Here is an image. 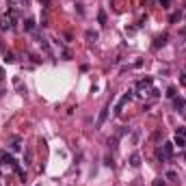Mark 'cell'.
Masks as SVG:
<instances>
[{
  "instance_id": "52a82bcc",
  "label": "cell",
  "mask_w": 186,
  "mask_h": 186,
  "mask_svg": "<svg viewBox=\"0 0 186 186\" xmlns=\"http://www.w3.org/2000/svg\"><path fill=\"white\" fill-rule=\"evenodd\" d=\"M130 165H132V167H138V165H141V154L134 152V154L130 156Z\"/></svg>"
},
{
  "instance_id": "9c48e42d",
  "label": "cell",
  "mask_w": 186,
  "mask_h": 186,
  "mask_svg": "<svg viewBox=\"0 0 186 186\" xmlns=\"http://www.w3.org/2000/svg\"><path fill=\"white\" fill-rule=\"evenodd\" d=\"M24 30H35V20L33 17H26L24 20Z\"/></svg>"
},
{
  "instance_id": "3957f363",
  "label": "cell",
  "mask_w": 186,
  "mask_h": 186,
  "mask_svg": "<svg viewBox=\"0 0 186 186\" xmlns=\"http://www.w3.org/2000/svg\"><path fill=\"white\" fill-rule=\"evenodd\" d=\"M173 108L180 110V113H184V108H186V100H182V98H173Z\"/></svg>"
},
{
  "instance_id": "2e32d148",
  "label": "cell",
  "mask_w": 186,
  "mask_h": 186,
  "mask_svg": "<svg viewBox=\"0 0 186 186\" xmlns=\"http://www.w3.org/2000/svg\"><path fill=\"white\" fill-rule=\"evenodd\" d=\"M98 20H100V24H106V13H104V11H100Z\"/></svg>"
},
{
  "instance_id": "e0dca14e",
  "label": "cell",
  "mask_w": 186,
  "mask_h": 186,
  "mask_svg": "<svg viewBox=\"0 0 186 186\" xmlns=\"http://www.w3.org/2000/svg\"><path fill=\"white\" fill-rule=\"evenodd\" d=\"M177 134H180V136H184V138H186V126H180V128H177Z\"/></svg>"
},
{
  "instance_id": "603a6c76",
  "label": "cell",
  "mask_w": 186,
  "mask_h": 186,
  "mask_svg": "<svg viewBox=\"0 0 186 186\" xmlns=\"http://www.w3.org/2000/svg\"><path fill=\"white\" fill-rule=\"evenodd\" d=\"M39 2H43L45 7H48V5H50V0H39Z\"/></svg>"
},
{
  "instance_id": "ffe728a7",
  "label": "cell",
  "mask_w": 186,
  "mask_h": 186,
  "mask_svg": "<svg viewBox=\"0 0 186 186\" xmlns=\"http://www.w3.org/2000/svg\"><path fill=\"white\" fill-rule=\"evenodd\" d=\"M167 177H169V180H175L177 175H175V171H167Z\"/></svg>"
},
{
  "instance_id": "7c38bea8",
  "label": "cell",
  "mask_w": 186,
  "mask_h": 186,
  "mask_svg": "<svg viewBox=\"0 0 186 186\" xmlns=\"http://www.w3.org/2000/svg\"><path fill=\"white\" fill-rule=\"evenodd\" d=\"M175 145H180V147H184V145H186V138L177 134V136H175Z\"/></svg>"
},
{
  "instance_id": "d4e9b609",
  "label": "cell",
  "mask_w": 186,
  "mask_h": 186,
  "mask_svg": "<svg viewBox=\"0 0 186 186\" xmlns=\"http://www.w3.org/2000/svg\"><path fill=\"white\" fill-rule=\"evenodd\" d=\"M2 76H5V72H2V67H0V80H2Z\"/></svg>"
},
{
  "instance_id": "8fae6325",
  "label": "cell",
  "mask_w": 186,
  "mask_h": 186,
  "mask_svg": "<svg viewBox=\"0 0 186 186\" xmlns=\"http://www.w3.org/2000/svg\"><path fill=\"white\" fill-rule=\"evenodd\" d=\"M39 43H41V48L48 52V54H52V50H50V45H48V39H39Z\"/></svg>"
},
{
  "instance_id": "ac0fdd59",
  "label": "cell",
  "mask_w": 186,
  "mask_h": 186,
  "mask_svg": "<svg viewBox=\"0 0 186 186\" xmlns=\"http://www.w3.org/2000/svg\"><path fill=\"white\" fill-rule=\"evenodd\" d=\"M11 147H13V152H20V149H22V145H20V141H13V145H11Z\"/></svg>"
},
{
  "instance_id": "d6986e66",
  "label": "cell",
  "mask_w": 186,
  "mask_h": 186,
  "mask_svg": "<svg viewBox=\"0 0 186 186\" xmlns=\"http://www.w3.org/2000/svg\"><path fill=\"white\" fill-rule=\"evenodd\" d=\"M30 158H33V154H30V152H26V156H24V160H26V162H24V165H28Z\"/></svg>"
},
{
  "instance_id": "9a60e30c",
  "label": "cell",
  "mask_w": 186,
  "mask_h": 186,
  "mask_svg": "<svg viewBox=\"0 0 186 186\" xmlns=\"http://www.w3.org/2000/svg\"><path fill=\"white\" fill-rule=\"evenodd\" d=\"M104 165H106V167H115V162H113L110 156H106V158H104Z\"/></svg>"
},
{
  "instance_id": "277c9868",
  "label": "cell",
  "mask_w": 186,
  "mask_h": 186,
  "mask_svg": "<svg viewBox=\"0 0 186 186\" xmlns=\"http://www.w3.org/2000/svg\"><path fill=\"white\" fill-rule=\"evenodd\" d=\"M162 154H165L167 160H171V156H173V145H171V143H165V147H162Z\"/></svg>"
},
{
  "instance_id": "44dd1931",
  "label": "cell",
  "mask_w": 186,
  "mask_h": 186,
  "mask_svg": "<svg viewBox=\"0 0 186 186\" xmlns=\"http://www.w3.org/2000/svg\"><path fill=\"white\" fill-rule=\"evenodd\" d=\"M180 84H182V87H186V74H182V76H180Z\"/></svg>"
},
{
  "instance_id": "30bf717a",
  "label": "cell",
  "mask_w": 186,
  "mask_h": 186,
  "mask_svg": "<svg viewBox=\"0 0 186 186\" xmlns=\"http://www.w3.org/2000/svg\"><path fill=\"white\" fill-rule=\"evenodd\" d=\"M149 84H152V78H145V80H138V82H136L138 89H145V87H149Z\"/></svg>"
},
{
  "instance_id": "ba28073f",
  "label": "cell",
  "mask_w": 186,
  "mask_h": 186,
  "mask_svg": "<svg viewBox=\"0 0 186 186\" xmlns=\"http://www.w3.org/2000/svg\"><path fill=\"white\" fill-rule=\"evenodd\" d=\"M84 37H87V41H91V43H95V41H98V33H95V30H87Z\"/></svg>"
},
{
  "instance_id": "4fadbf2b",
  "label": "cell",
  "mask_w": 186,
  "mask_h": 186,
  "mask_svg": "<svg viewBox=\"0 0 186 186\" xmlns=\"http://www.w3.org/2000/svg\"><path fill=\"white\" fill-rule=\"evenodd\" d=\"M175 93H177V89L175 87H169L167 89V98H175Z\"/></svg>"
},
{
  "instance_id": "7a4b0ae2",
  "label": "cell",
  "mask_w": 186,
  "mask_h": 186,
  "mask_svg": "<svg viewBox=\"0 0 186 186\" xmlns=\"http://www.w3.org/2000/svg\"><path fill=\"white\" fill-rule=\"evenodd\" d=\"M108 110H110V106L106 104V106L102 108V113H100V117H98V128H102V126H104V121H106V117H108Z\"/></svg>"
},
{
  "instance_id": "6da1fadb",
  "label": "cell",
  "mask_w": 186,
  "mask_h": 186,
  "mask_svg": "<svg viewBox=\"0 0 186 186\" xmlns=\"http://www.w3.org/2000/svg\"><path fill=\"white\" fill-rule=\"evenodd\" d=\"M130 100H132V93H126V95H123V98H121V100L117 102V106H115V115H121L123 106H126V104H128Z\"/></svg>"
},
{
  "instance_id": "5bb4252c",
  "label": "cell",
  "mask_w": 186,
  "mask_h": 186,
  "mask_svg": "<svg viewBox=\"0 0 186 186\" xmlns=\"http://www.w3.org/2000/svg\"><path fill=\"white\" fill-rule=\"evenodd\" d=\"M5 61H7V63H13V61H15V54H13V52H7V54H5Z\"/></svg>"
},
{
  "instance_id": "7402d4cb",
  "label": "cell",
  "mask_w": 186,
  "mask_h": 186,
  "mask_svg": "<svg viewBox=\"0 0 186 186\" xmlns=\"http://www.w3.org/2000/svg\"><path fill=\"white\" fill-rule=\"evenodd\" d=\"M28 56H30V61H33V63H39V61H41V59H39V56H35V54H28Z\"/></svg>"
},
{
  "instance_id": "cb8c5ba5",
  "label": "cell",
  "mask_w": 186,
  "mask_h": 186,
  "mask_svg": "<svg viewBox=\"0 0 186 186\" xmlns=\"http://www.w3.org/2000/svg\"><path fill=\"white\" fill-rule=\"evenodd\" d=\"M160 2H162V7H167V5H169V0H160Z\"/></svg>"
},
{
  "instance_id": "5b68a950",
  "label": "cell",
  "mask_w": 186,
  "mask_h": 186,
  "mask_svg": "<svg viewBox=\"0 0 186 186\" xmlns=\"http://www.w3.org/2000/svg\"><path fill=\"white\" fill-rule=\"evenodd\" d=\"M167 39H169L167 35H158V37H156V41H154V48H160V45H165V43H167Z\"/></svg>"
},
{
  "instance_id": "8992f818",
  "label": "cell",
  "mask_w": 186,
  "mask_h": 186,
  "mask_svg": "<svg viewBox=\"0 0 186 186\" xmlns=\"http://www.w3.org/2000/svg\"><path fill=\"white\" fill-rule=\"evenodd\" d=\"M11 28V20L9 17H0V30H9Z\"/></svg>"
},
{
  "instance_id": "484cf974",
  "label": "cell",
  "mask_w": 186,
  "mask_h": 186,
  "mask_svg": "<svg viewBox=\"0 0 186 186\" xmlns=\"http://www.w3.org/2000/svg\"><path fill=\"white\" fill-rule=\"evenodd\" d=\"M154 186H162V184H160V180H156V182H154Z\"/></svg>"
}]
</instances>
